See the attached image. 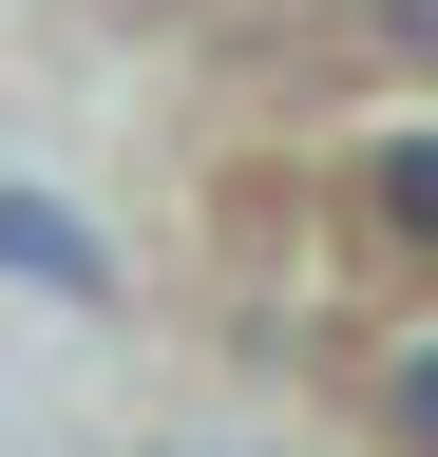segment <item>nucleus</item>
<instances>
[{
  "label": "nucleus",
  "instance_id": "obj_1",
  "mask_svg": "<svg viewBox=\"0 0 438 457\" xmlns=\"http://www.w3.org/2000/svg\"><path fill=\"white\" fill-rule=\"evenodd\" d=\"M0 267H20V286H58V305H95V286H115V248H95L77 210H38V191H0Z\"/></svg>",
  "mask_w": 438,
  "mask_h": 457
}]
</instances>
